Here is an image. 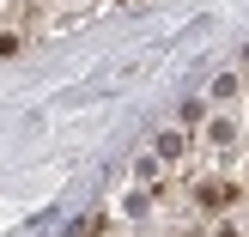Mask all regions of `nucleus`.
Masks as SVG:
<instances>
[{
    "instance_id": "f257e3e1",
    "label": "nucleus",
    "mask_w": 249,
    "mask_h": 237,
    "mask_svg": "<svg viewBox=\"0 0 249 237\" xmlns=\"http://www.w3.org/2000/svg\"><path fill=\"white\" fill-rule=\"evenodd\" d=\"M195 207H201V213L237 207V177H201V182H195Z\"/></svg>"
},
{
    "instance_id": "f03ea898",
    "label": "nucleus",
    "mask_w": 249,
    "mask_h": 237,
    "mask_svg": "<svg viewBox=\"0 0 249 237\" xmlns=\"http://www.w3.org/2000/svg\"><path fill=\"white\" fill-rule=\"evenodd\" d=\"M182 152H189V134H182V128L158 134V164H182Z\"/></svg>"
},
{
    "instance_id": "7ed1b4c3",
    "label": "nucleus",
    "mask_w": 249,
    "mask_h": 237,
    "mask_svg": "<svg viewBox=\"0 0 249 237\" xmlns=\"http://www.w3.org/2000/svg\"><path fill=\"white\" fill-rule=\"evenodd\" d=\"M231 91H243V73H225V79H219V85H213V104H225V97H231Z\"/></svg>"
}]
</instances>
